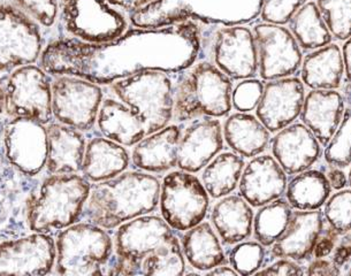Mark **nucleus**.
Wrapping results in <instances>:
<instances>
[{
  "label": "nucleus",
  "mask_w": 351,
  "mask_h": 276,
  "mask_svg": "<svg viewBox=\"0 0 351 276\" xmlns=\"http://www.w3.org/2000/svg\"><path fill=\"white\" fill-rule=\"evenodd\" d=\"M201 49L202 25L184 21L162 28L134 27L105 43L60 37L44 47L38 61L50 75L110 86L144 71L178 74L194 65Z\"/></svg>",
  "instance_id": "1"
},
{
  "label": "nucleus",
  "mask_w": 351,
  "mask_h": 276,
  "mask_svg": "<svg viewBox=\"0 0 351 276\" xmlns=\"http://www.w3.org/2000/svg\"><path fill=\"white\" fill-rule=\"evenodd\" d=\"M114 252L106 275L181 276L186 273L178 231L162 216L145 214L122 223L113 237Z\"/></svg>",
  "instance_id": "2"
},
{
  "label": "nucleus",
  "mask_w": 351,
  "mask_h": 276,
  "mask_svg": "<svg viewBox=\"0 0 351 276\" xmlns=\"http://www.w3.org/2000/svg\"><path fill=\"white\" fill-rule=\"evenodd\" d=\"M160 186L157 176L142 171H125L106 181L91 183L81 220L112 230L151 214L159 206Z\"/></svg>",
  "instance_id": "3"
},
{
  "label": "nucleus",
  "mask_w": 351,
  "mask_h": 276,
  "mask_svg": "<svg viewBox=\"0 0 351 276\" xmlns=\"http://www.w3.org/2000/svg\"><path fill=\"white\" fill-rule=\"evenodd\" d=\"M263 0H154L130 15L137 28H162L184 21L245 25L261 15Z\"/></svg>",
  "instance_id": "4"
},
{
  "label": "nucleus",
  "mask_w": 351,
  "mask_h": 276,
  "mask_svg": "<svg viewBox=\"0 0 351 276\" xmlns=\"http://www.w3.org/2000/svg\"><path fill=\"white\" fill-rule=\"evenodd\" d=\"M233 81L211 61L198 59L176 74L173 120L186 123L202 116L226 118L233 108Z\"/></svg>",
  "instance_id": "5"
},
{
  "label": "nucleus",
  "mask_w": 351,
  "mask_h": 276,
  "mask_svg": "<svg viewBox=\"0 0 351 276\" xmlns=\"http://www.w3.org/2000/svg\"><path fill=\"white\" fill-rule=\"evenodd\" d=\"M91 183L79 173L50 174L27 203V223L34 233L65 229L81 220Z\"/></svg>",
  "instance_id": "6"
},
{
  "label": "nucleus",
  "mask_w": 351,
  "mask_h": 276,
  "mask_svg": "<svg viewBox=\"0 0 351 276\" xmlns=\"http://www.w3.org/2000/svg\"><path fill=\"white\" fill-rule=\"evenodd\" d=\"M176 74L144 71L118 79L110 89L119 101L133 108L143 121L147 135L169 126L174 113Z\"/></svg>",
  "instance_id": "7"
},
{
  "label": "nucleus",
  "mask_w": 351,
  "mask_h": 276,
  "mask_svg": "<svg viewBox=\"0 0 351 276\" xmlns=\"http://www.w3.org/2000/svg\"><path fill=\"white\" fill-rule=\"evenodd\" d=\"M56 250L54 268L64 276L104 275L114 252L108 229L83 220L59 231Z\"/></svg>",
  "instance_id": "8"
},
{
  "label": "nucleus",
  "mask_w": 351,
  "mask_h": 276,
  "mask_svg": "<svg viewBox=\"0 0 351 276\" xmlns=\"http://www.w3.org/2000/svg\"><path fill=\"white\" fill-rule=\"evenodd\" d=\"M203 54L232 81L258 75L257 47L254 33L247 25H220L205 32L202 27L199 58Z\"/></svg>",
  "instance_id": "9"
},
{
  "label": "nucleus",
  "mask_w": 351,
  "mask_h": 276,
  "mask_svg": "<svg viewBox=\"0 0 351 276\" xmlns=\"http://www.w3.org/2000/svg\"><path fill=\"white\" fill-rule=\"evenodd\" d=\"M210 196L201 179L182 169L164 176L159 195V210L171 228L183 233L204 221Z\"/></svg>",
  "instance_id": "10"
},
{
  "label": "nucleus",
  "mask_w": 351,
  "mask_h": 276,
  "mask_svg": "<svg viewBox=\"0 0 351 276\" xmlns=\"http://www.w3.org/2000/svg\"><path fill=\"white\" fill-rule=\"evenodd\" d=\"M69 37L86 43H105L125 33L128 22L106 0H57Z\"/></svg>",
  "instance_id": "11"
},
{
  "label": "nucleus",
  "mask_w": 351,
  "mask_h": 276,
  "mask_svg": "<svg viewBox=\"0 0 351 276\" xmlns=\"http://www.w3.org/2000/svg\"><path fill=\"white\" fill-rule=\"evenodd\" d=\"M52 81L40 66L25 65L12 71L4 82L5 113L49 125L52 122Z\"/></svg>",
  "instance_id": "12"
},
{
  "label": "nucleus",
  "mask_w": 351,
  "mask_h": 276,
  "mask_svg": "<svg viewBox=\"0 0 351 276\" xmlns=\"http://www.w3.org/2000/svg\"><path fill=\"white\" fill-rule=\"evenodd\" d=\"M43 49L40 25L11 3L0 4V73L35 64Z\"/></svg>",
  "instance_id": "13"
},
{
  "label": "nucleus",
  "mask_w": 351,
  "mask_h": 276,
  "mask_svg": "<svg viewBox=\"0 0 351 276\" xmlns=\"http://www.w3.org/2000/svg\"><path fill=\"white\" fill-rule=\"evenodd\" d=\"M51 88L52 113L57 122L83 133L93 130L104 101L101 86L76 76L58 75Z\"/></svg>",
  "instance_id": "14"
},
{
  "label": "nucleus",
  "mask_w": 351,
  "mask_h": 276,
  "mask_svg": "<svg viewBox=\"0 0 351 276\" xmlns=\"http://www.w3.org/2000/svg\"><path fill=\"white\" fill-rule=\"evenodd\" d=\"M263 81L294 76L301 68L302 49L285 25L261 22L252 29Z\"/></svg>",
  "instance_id": "15"
},
{
  "label": "nucleus",
  "mask_w": 351,
  "mask_h": 276,
  "mask_svg": "<svg viewBox=\"0 0 351 276\" xmlns=\"http://www.w3.org/2000/svg\"><path fill=\"white\" fill-rule=\"evenodd\" d=\"M5 153L19 172L35 176L45 168L47 126L32 118H11L4 127Z\"/></svg>",
  "instance_id": "16"
},
{
  "label": "nucleus",
  "mask_w": 351,
  "mask_h": 276,
  "mask_svg": "<svg viewBox=\"0 0 351 276\" xmlns=\"http://www.w3.org/2000/svg\"><path fill=\"white\" fill-rule=\"evenodd\" d=\"M56 240L34 233L0 243V275H47L56 264Z\"/></svg>",
  "instance_id": "17"
},
{
  "label": "nucleus",
  "mask_w": 351,
  "mask_h": 276,
  "mask_svg": "<svg viewBox=\"0 0 351 276\" xmlns=\"http://www.w3.org/2000/svg\"><path fill=\"white\" fill-rule=\"evenodd\" d=\"M305 95V86L298 76L266 81L256 116L269 133H278L300 118Z\"/></svg>",
  "instance_id": "18"
},
{
  "label": "nucleus",
  "mask_w": 351,
  "mask_h": 276,
  "mask_svg": "<svg viewBox=\"0 0 351 276\" xmlns=\"http://www.w3.org/2000/svg\"><path fill=\"white\" fill-rule=\"evenodd\" d=\"M225 145L220 120L211 116L195 118L183 127L178 152V168L201 172Z\"/></svg>",
  "instance_id": "19"
},
{
  "label": "nucleus",
  "mask_w": 351,
  "mask_h": 276,
  "mask_svg": "<svg viewBox=\"0 0 351 276\" xmlns=\"http://www.w3.org/2000/svg\"><path fill=\"white\" fill-rule=\"evenodd\" d=\"M269 147L287 175L311 168L323 153L318 140L302 122H294L279 130L269 140Z\"/></svg>",
  "instance_id": "20"
},
{
  "label": "nucleus",
  "mask_w": 351,
  "mask_h": 276,
  "mask_svg": "<svg viewBox=\"0 0 351 276\" xmlns=\"http://www.w3.org/2000/svg\"><path fill=\"white\" fill-rule=\"evenodd\" d=\"M287 183V174L274 157L259 155L245 164L237 188L252 208H261L282 197Z\"/></svg>",
  "instance_id": "21"
},
{
  "label": "nucleus",
  "mask_w": 351,
  "mask_h": 276,
  "mask_svg": "<svg viewBox=\"0 0 351 276\" xmlns=\"http://www.w3.org/2000/svg\"><path fill=\"white\" fill-rule=\"evenodd\" d=\"M323 212L296 211L293 213L285 233L273 244L271 255L274 258H288L294 262L308 260L324 229Z\"/></svg>",
  "instance_id": "22"
},
{
  "label": "nucleus",
  "mask_w": 351,
  "mask_h": 276,
  "mask_svg": "<svg viewBox=\"0 0 351 276\" xmlns=\"http://www.w3.org/2000/svg\"><path fill=\"white\" fill-rule=\"evenodd\" d=\"M182 128L181 125H169L143 137L132 151L134 168L150 174H162L176 168Z\"/></svg>",
  "instance_id": "23"
},
{
  "label": "nucleus",
  "mask_w": 351,
  "mask_h": 276,
  "mask_svg": "<svg viewBox=\"0 0 351 276\" xmlns=\"http://www.w3.org/2000/svg\"><path fill=\"white\" fill-rule=\"evenodd\" d=\"M346 112L343 97L337 90H311L305 95L301 121L322 147H326L340 126Z\"/></svg>",
  "instance_id": "24"
},
{
  "label": "nucleus",
  "mask_w": 351,
  "mask_h": 276,
  "mask_svg": "<svg viewBox=\"0 0 351 276\" xmlns=\"http://www.w3.org/2000/svg\"><path fill=\"white\" fill-rule=\"evenodd\" d=\"M49 174L81 173L86 140L83 131L59 122L47 125Z\"/></svg>",
  "instance_id": "25"
},
{
  "label": "nucleus",
  "mask_w": 351,
  "mask_h": 276,
  "mask_svg": "<svg viewBox=\"0 0 351 276\" xmlns=\"http://www.w3.org/2000/svg\"><path fill=\"white\" fill-rule=\"evenodd\" d=\"M254 210L240 194L219 198L210 210V221L223 245H234L252 234Z\"/></svg>",
  "instance_id": "26"
},
{
  "label": "nucleus",
  "mask_w": 351,
  "mask_h": 276,
  "mask_svg": "<svg viewBox=\"0 0 351 276\" xmlns=\"http://www.w3.org/2000/svg\"><path fill=\"white\" fill-rule=\"evenodd\" d=\"M130 162L125 147L98 135L86 142L81 174L90 183L101 182L127 171Z\"/></svg>",
  "instance_id": "27"
},
{
  "label": "nucleus",
  "mask_w": 351,
  "mask_h": 276,
  "mask_svg": "<svg viewBox=\"0 0 351 276\" xmlns=\"http://www.w3.org/2000/svg\"><path fill=\"white\" fill-rule=\"evenodd\" d=\"M222 135L230 150L243 158L262 155L269 147L271 133L250 112H237L227 115L222 123Z\"/></svg>",
  "instance_id": "28"
},
{
  "label": "nucleus",
  "mask_w": 351,
  "mask_h": 276,
  "mask_svg": "<svg viewBox=\"0 0 351 276\" xmlns=\"http://www.w3.org/2000/svg\"><path fill=\"white\" fill-rule=\"evenodd\" d=\"M96 123L103 136L125 147H134L147 136L145 126L136 112L119 99L103 101Z\"/></svg>",
  "instance_id": "29"
},
{
  "label": "nucleus",
  "mask_w": 351,
  "mask_h": 276,
  "mask_svg": "<svg viewBox=\"0 0 351 276\" xmlns=\"http://www.w3.org/2000/svg\"><path fill=\"white\" fill-rule=\"evenodd\" d=\"M301 79L311 90H337L342 86L344 64L337 44L310 51L302 61Z\"/></svg>",
  "instance_id": "30"
},
{
  "label": "nucleus",
  "mask_w": 351,
  "mask_h": 276,
  "mask_svg": "<svg viewBox=\"0 0 351 276\" xmlns=\"http://www.w3.org/2000/svg\"><path fill=\"white\" fill-rule=\"evenodd\" d=\"M180 243L186 262L203 274L228 262L221 240L208 221H202L183 231L180 236Z\"/></svg>",
  "instance_id": "31"
},
{
  "label": "nucleus",
  "mask_w": 351,
  "mask_h": 276,
  "mask_svg": "<svg viewBox=\"0 0 351 276\" xmlns=\"http://www.w3.org/2000/svg\"><path fill=\"white\" fill-rule=\"evenodd\" d=\"M332 192L326 174L319 169H306L295 174L286 188V199L298 211H313L323 208Z\"/></svg>",
  "instance_id": "32"
},
{
  "label": "nucleus",
  "mask_w": 351,
  "mask_h": 276,
  "mask_svg": "<svg viewBox=\"0 0 351 276\" xmlns=\"http://www.w3.org/2000/svg\"><path fill=\"white\" fill-rule=\"evenodd\" d=\"M245 162L235 152H220L205 166L201 181L205 190L213 199L233 194L239 187Z\"/></svg>",
  "instance_id": "33"
},
{
  "label": "nucleus",
  "mask_w": 351,
  "mask_h": 276,
  "mask_svg": "<svg viewBox=\"0 0 351 276\" xmlns=\"http://www.w3.org/2000/svg\"><path fill=\"white\" fill-rule=\"evenodd\" d=\"M288 25L302 50H317L333 40L315 0H308L298 8Z\"/></svg>",
  "instance_id": "34"
},
{
  "label": "nucleus",
  "mask_w": 351,
  "mask_h": 276,
  "mask_svg": "<svg viewBox=\"0 0 351 276\" xmlns=\"http://www.w3.org/2000/svg\"><path fill=\"white\" fill-rule=\"evenodd\" d=\"M258 208L254 216L252 233L254 240L269 248L285 233L294 213V208L286 198L282 197Z\"/></svg>",
  "instance_id": "35"
},
{
  "label": "nucleus",
  "mask_w": 351,
  "mask_h": 276,
  "mask_svg": "<svg viewBox=\"0 0 351 276\" xmlns=\"http://www.w3.org/2000/svg\"><path fill=\"white\" fill-rule=\"evenodd\" d=\"M227 255L230 267L239 275H254L264 267L266 262V249L257 240H242L232 245Z\"/></svg>",
  "instance_id": "36"
},
{
  "label": "nucleus",
  "mask_w": 351,
  "mask_h": 276,
  "mask_svg": "<svg viewBox=\"0 0 351 276\" xmlns=\"http://www.w3.org/2000/svg\"><path fill=\"white\" fill-rule=\"evenodd\" d=\"M330 35L337 40L351 37V0H315Z\"/></svg>",
  "instance_id": "37"
},
{
  "label": "nucleus",
  "mask_w": 351,
  "mask_h": 276,
  "mask_svg": "<svg viewBox=\"0 0 351 276\" xmlns=\"http://www.w3.org/2000/svg\"><path fill=\"white\" fill-rule=\"evenodd\" d=\"M330 167L347 168L351 165V108H346L343 118L324 151Z\"/></svg>",
  "instance_id": "38"
},
{
  "label": "nucleus",
  "mask_w": 351,
  "mask_h": 276,
  "mask_svg": "<svg viewBox=\"0 0 351 276\" xmlns=\"http://www.w3.org/2000/svg\"><path fill=\"white\" fill-rule=\"evenodd\" d=\"M323 216L339 236L351 231V190L342 189L330 196L324 205Z\"/></svg>",
  "instance_id": "39"
},
{
  "label": "nucleus",
  "mask_w": 351,
  "mask_h": 276,
  "mask_svg": "<svg viewBox=\"0 0 351 276\" xmlns=\"http://www.w3.org/2000/svg\"><path fill=\"white\" fill-rule=\"evenodd\" d=\"M8 3L44 28L53 27L59 15L57 0H10Z\"/></svg>",
  "instance_id": "40"
},
{
  "label": "nucleus",
  "mask_w": 351,
  "mask_h": 276,
  "mask_svg": "<svg viewBox=\"0 0 351 276\" xmlns=\"http://www.w3.org/2000/svg\"><path fill=\"white\" fill-rule=\"evenodd\" d=\"M264 83L261 79H241L233 88L232 106L237 112H251L256 110L262 98Z\"/></svg>",
  "instance_id": "41"
},
{
  "label": "nucleus",
  "mask_w": 351,
  "mask_h": 276,
  "mask_svg": "<svg viewBox=\"0 0 351 276\" xmlns=\"http://www.w3.org/2000/svg\"><path fill=\"white\" fill-rule=\"evenodd\" d=\"M308 0H263L259 18L272 25H288L298 8Z\"/></svg>",
  "instance_id": "42"
},
{
  "label": "nucleus",
  "mask_w": 351,
  "mask_h": 276,
  "mask_svg": "<svg viewBox=\"0 0 351 276\" xmlns=\"http://www.w3.org/2000/svg\"><path fill=\"white\" fill-rule=\"evenodd\" d=\"M305 271L298 262L291 259L280 258L271 265L265 266L256 273V275L287 276L304 275Z\"/></svg>",
  "instance_id": "43"
},
{
  "label": "nucleus",
  "mask_w": 351,
  "mask_h": 276,
  "mask_svg": "<svg viewBox=\"0 0 351 276\" xmlns=\"http://www.w3.org/2000/svg\"><path fill=\"white\" fill-rule=\"evenodd\" d=\"M337 240H339V235L330 226L328 228L324 227L323 231L319 235L315 249H313L315 258H326L328 255H332Z\"/></svg>",
  "instance_id": "44"
},
{
  "label": "nucleus",
  "mask_w": 351,
  "mask_h": 276,
  "mask_svg": "<svg viewBox=\"0 0 351 276\" xmlns=\"http://www.w3.org/2000/svg\"><path fill=\"white\" fill-rule=\"evenodd\" d=\"M332 262L339 268H342L348 262H351V231L344 234L342 238L337 240L334 251L332 252Z\"/></svg>",
  "instance_id": "45"
},
{
  "label": "nucleus",
  "mask_w": 351,
  "mask_h": 276,
  "mask_svg": "<svg viewBox=\"0 0 351 276\" xmlns=\"http://www.w3.org/2000/svg\"><path fill=\"white\" fill-rule=\"evenodd\" d=\"M305 274H308V275H339V274H341V271L332 260L315 258V260H313L308 266Z\"/></svg>",
  "instance_id": "46"
},
{
  "label": "nucleus",
  "mask_w": 351,
  "mask_h": 276,
  "mask_svg": "<svg viewBox=\"0 0 351 276\" xmlns=\"http://www.w3.org/2000/svg\"><path fill=\"white\" fill-rule=\"evenodd\" d=\"M106 1L111 5L112 8H121L123 11L132 14L134 12L145 8L154 0H106Z\"/></svg>",
  "instance_id": "47"
},
{
  "label": "nucleus",
  "mask_w": 351,
  "mask_h": 276,
  "mask_svg": "<svg viewBox=\"0 0 351 276\" xmlns=\"http://www.w3.org/2000/svg\"><path fill=\"white\" fill-rule=\"evenodd\" d=\"M326 176L330 181V187L334 190H342V189H346L348 186V176L342 168L330 167V171L327 172Z\"/></svg>",
  "instance_id": "48"
},
{
  "label": "nucleus",
  "mask_w": 351,
  "mask_h": 276,
  "mask_svg": "<svg viewBox=\"0 0 351 276\" xmlns=\"http://www.w3.org/2000/svg\"><path fill=\"white\" fill-rule=\"evenodd\" d=\"M341 52H342V57H343L346 81L351 83V37H349L347 40H344Z\"/></svg>",
  "instance_id": "49"
},
{
  "label": "nucleus",
  "mask_w": 351,
  "mask_h": 276,
  "mask_svg": "<svg viewBox=\"0 0 351 276\" xmlns=\"http://www.w3.org/2000/svg\"><path fill=\"white\" fill-rule=\"evenodd\" d=\"M206 275H227V276H237L239 275L235 271H234L230 266L227 264H222V265L217 266L215 268L210 269L208 272H205Z\"/></svg>",
  "instance_id": "50"
},
{
  "label": "nucleus",
  "mask_w": 351,
  "mask_h": 276,
  "mask_svg": "<svg viewBox=\"0 0 351 276\" xmlns=\"http://www.w3.org/2000/svg\"><path fill=\"white\" fill-rule=\"evenodd\" d=\"M342 97H343L344 104H346V108H351V83L347 82L344 83L343 88H342Z\"/></svg>",
  "instance_id": "51"
},
{
  "label": "nucleus",
  "mask_w": 351,
  "mask_h": 276,
  "mask_svg": "<svg viewBox=\"0 0 351 276\" xmlns=\"http://www.w3.org/2000/svg\"><path fill=\"white\" fill-rule=\"evenodd\" d=\"M5 112V91H4V82L0 77V115L3 114Z\"/></svg>",
  "instance_id": "52"
},
{
  "label": "nucleus",
  "mask_w": 351,
  "mask_h": 276,
  "mask_svg": "<svg viewBox=\"0 0 351 276\" xmlns=\"http://www.w3.org/2000/svg\"><path fill=\"white\" fill-rule=\"evenodd\" d=\"M348 184L351 187V167L350 171H349V174H348Z\"/></svg>",
  "instance_id": "53"
},
{
  "label": "nucleus",
  "mask_w": 351,
  "mask_h": 276,
  "mask_svg": "<svg viewBox=\"0 0 351 276\" xmlns=\"http://www.w3.org/2000/svg\"><path fill=\"white\" fill-rule=\"evenodd\" d=\"M348 275H351V268L347 272Z\"/></svg>",
  "instance_id": "54"
}]
</instances>
